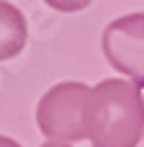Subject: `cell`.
<instances>
[{"label": "cell", "mask_w": 144, "mask_h": 147, "mask_svg": "<svg viewBox=\"0 0 144 147\" xmlns=\"http://www.w3.org/2000/svg\"><path fill=\"white\" fill-rule=\"evenodd\" d=\"M144 134L141 87L129 79H102L86 100V139L92 147H136Z\"/></svg>", "instance_id": "1"}, {"label": "cell", "mask_w": 144, "mask_h": 147, "mask_svg": "<svg viewBox=\"0 0 144 147\" xmlns=\"http://www.w3.org/2000/svg\"><path fill=\"white\" fill-rule=\"evenodd\" d=\"M92 87L84 82H60L37 102V126L50 142L86 139V100Z\"/></svg>", "instance_id": "2"}, {"label": "cell", "mask_w": 144, "mask_h": 147, "mask_svg": "<svg viewBox=\"0 0 144 147\" xmlns=\"http://www.w3.org/2000/svg\"><path fill=\"white\" fill-rule=\"evenodd\" d=\"M102 53L118 74L144 89V13H129L107 24Z\"/></svg>", "instance_id": "3"}, {"label": "cell", "mask_w": 144, "mask_h": 147, "mask_svg": "<svg viewBox=\"0 0 144 147\" xmlns=\"http://www.w3.org/2000/svg\"><path fill=\"white\" fill-rule=\"evenodd\" d=\"M26 18L24 13L11 5L8 0H0V61H11L16 58L24 45H26Z\"/></svg>", "instance_id": "4"}, {"label": "cell", "mask_w": 144, "mask_h": 147, "mask_svg": "<svg viewBox=\"0 0 144 147\" xmlns=\"http://www.w3.org/2000/svg\"><path fill=\"white\" fill-rule=\"evenodd\" d=\"M45 3L52 11H60V13H79V11H84L92 3V0H45Z\"/></svg>", "instance_id": "5"}, {"label": "cell", "mask_w": 144, "mask_h": 147, "mask_svg": "<svg viewBox=\"0 0 144 147\" xmlns=\"http://www.w3.org/2000/svg\"><path fill=\"white\" fill-rule=\"evenodd\" d=\"M0 147H21V144L11 137H5V134H0Z\"/></svg>", "instance_id": "6"}, {"label": "cell", "mask_w": 144, "mask_h": 147, "mask_svg": "<svg viewBox=\"0 0 144 147\" xmlns=\"http://www.w3.org/2000/svg\"><path fill=\"white\" fill-rule=\"evenodd\" d=\"M42 147H74V144H68V142H45Z\"/></svg>", "instance_id": "7"}, {"label": "cell", "mask_w": 144, "mask_h": 147, "mask_svg": "<svg viewBox=\"0 0 144 147\" xmlns=\"http://www.w3.org/2000/svg\"><path fill=\"white\" fill-rule=\"evenodd\" d=\"M136 147H144V134H141V139L136 142Z\"/></svg>", "instance_id": "8"}]
</instances>
